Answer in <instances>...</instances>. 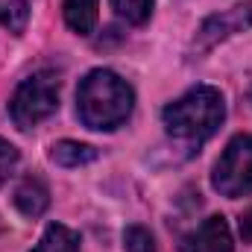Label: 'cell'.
I'll return each mask as SVG.
<instances>
[{"label": "cell", "instance_id": "obj_1", "mask_svg": "<svg viewBox=\"0 0 252 252\" xmlns=\"http://www.w3.org/2000/svg\"><path fill=\"white\" fill-rule=\"evenodd\" d=\"M135 94L115 70H91L76 88V112L88 129H118L132 115Z\"/></svg>", "mask_w": 252, "mask_h": 252}, {"label": "cell", "instance_id": "obj_2", "mask_svg": "<svg viewBox=\"0 0 252 252\" xmlns=\"http://www.w3.org/2000/svg\"><path fill=\"white\" fill-rule=\"evenodd\" d=\"M226 118V103H223V94L211 85H199V88H190L188 94H182L179 100H173L164 112H161V121L167 126V132L173 138H182V141H205L211 138L220 124Z\"/></svg>", "mask_w": 252, "mask_h": 252}, {"label": "cell", "instance_id": "obj_3", "mask_svg": "<svg viewBox=\"0 0 252 252\" xmlns=\"http://www.w3.org/2000/svg\"><path fill=\"white\" fill-rule=\"evenodd\" d=\"M56 109H59V76L50 70H38V73L27 76L9 100V115L18 129L38 126Z\"/></svg>", "mask_w": 252, "mask_h": 252}, {"label": "cell", "instance_id": "obj_4", "mask_svg": "<svg viewBox=\"0 0 252 252\" xmlns=\"http://www.w3.org/2000/svg\"><path fill=\"white\" fill-rule=\"evenodd\" d=\"M211 185L223 196L252 193V135H235L214 164Z\"/></svg>", "mask_w": 252, "mask_h": 252}, {"label": "cell", "instance_id": "obj_5", "mask_svg": "<svg viewBox=\"0 0 252 252\" xmlns=\"http://www.w3.org/2000/svg\"><path fill=\"white\" fill-rule=\"evenodd\" d=\"M252 27V3H241V6H232L226 12H217L211 18L202 21V27L196 30V38H193V53H208L211 47H217L220 41H226L229 35L235 32H244Z\"/></svg>", "mask_w": 252, "mask_h": 252}, {"label": "cell", "instance_id": "obj_6", "mask_svg": "<svg viewBox=\"0 0 252 252\" xmlns=\"http://www.w3.org/2000/svg\"><path fill=\"white\" fill-rule=\"evenodd\" d=\"M232 229L226 223V217L214 214L208 217L202 226H196L190 235H185L179 252H232Z\"/></svg>", "mask_w": 252, "mask_h": 252}, {"label": "cell", "instance_id": "obj_7", "mask_svg": "<svg viewBox=\"0 0 252 252\" xmlns=\"http://www.w3.org/2000/svg\"><path fill=\"white\" fill-rule=\"evenodd\" d=\"M15 205L27 217H41L50 205V190L38 176H24L21 185L15 188Z\"/></svg>", "mask_w": 252, "mask_h": 252}, {"label": "cell", "instance_id": "obj_8", "mask_svg": "<svg viewBox=\"0 0 252 252\" xmlns=\"http://www.w3.org/2000/svg\"><path fill=\"white\" fill-rule=\"evenodd\" d=\"M50 161L59 167H82L97 161V150L91 144H79V141H59L50 147Z\"/></svg>", "mask_w": 252, "mask_h": 252}, {"label": "cell", "instance_id": "obj_9", "mask_svg": "<svg viewBox=\"0 0 252 252\" xmlns=\"http://www.w3.org/2000/svg\"><path fill=\"white\" fill-rule=\"evenodd\" d=\"M64 21L76 35H91L97 27V0H64Z\"/></svg>", "mask_w": 252, "mask_h": 252}, {"label": "cell", "instance_id": "obj_10", "mask_svg": "<svg viewBox=\"0 0 252 252\" xmlns=\"http://www.w3.org/2000/svg\"><path fill=\"white\" fill-rule=\"evenodd\" d=\"M32 252H79V238L62 223H50Z\"/></svg>", "mask_w": 252, "mask_h": 252}, {"label": "cell", "instance_id": "obj_11", "mask_svg": "<svg viewBox=\"0 0 252 252\" xmlns=\"http://www.w3.org/2000/svg\"><path fill=\"white\" fill-rule=\"evenodd\" d=\"M30 21V6L27 0H0V24L9 32H24Z\"/></svg>", "mask_w": 252, "mask_h": 252}, {"label": "cell", "instance_id": "obj_12", "mask_svg": "<svg viewBox=\"0 0 252 252\" xmlns=\"http://www.w3.org/2000/svg\"><path fill=\"white\" fill-rule=\"evenodd\" d=\"M112 9L129 24H144L153 12V0H112Z\"/></svg>", "mask_w": 252, "mask_h": 252}, {"label": "cell", "instance_id": "obj_13", "mask_svg": "<svg viewBox=\"0 0 252 252\" xmlns=\"http://www.w3.org/2000/svg\"><path fill=\"white\" fill-rule=\"evenodd\" d=\"M124 247L126 252H156V241L144 226H129L124 232Z\"/></svg>", "mask_w": 252, "mask_h": 252}, {"label": "cell", "instance_id": "obj_14", "mask_svg": "<svg viewBox=\"0 0 252 252\" xmlns=\"http://www.w3.org/2000/svg\"><path fill=\"white\" fill-rule=\"evenodd\" d=\"M18 167V150L0 138V188L6 185V179L12 176V170Z\"/></svg>", "mask_w": 252, "mask_h": 252}, {"label": "cell", "instance_id": "obj_15", "mask_svg": "<svg viewBox=\"0 0 252 252\" xmlns=\"http://www.w3.org/2000/svg\"><path fill=\"white\" fill-rule=\"evenodd\" d=\"M241 238L244 244H252V208L241 214Z\"/></svg>", "mask_w": 252, "mask_h": 252}, {"label": "cell", "instance_id": "obj_16", "mask_svg": "<svg viewBox=\"0 0 252 252\" xmlns=\"http://www.w3.org/2000/svg\"><path fill=\"white\" fill-rule=\"evenodd\" d=\"M0 232H3V223H0Z\"/></svg>", "mask_w": 252, "mask_h": 252}]
</instances>
